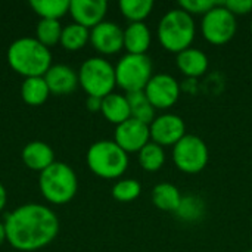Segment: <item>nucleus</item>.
Returning a JSON list of instances; mask_svg holds the SVG:
<instances>
[{"label":"nucleus","mask_w":252,"mask_h":252,"mask_svg":"<svg viewBox=\"0 0 252 252\" xmlns=\"http://www.w3.org/2000/svg\"><path fill=\"white\" fill-rule=\"evenodd\" d=\"M6 241V230H4V223H0V245Z\"/></svg>","instance_id":"nucleus-34"},{"label":"nucleus","mask_w":252,"mask_h":252,"mask_svg":"<svg viewBox=\"0 0 252 252\" xmlns=\"http://www.w3.org/2000/svg\"><path fill=\"white\" fill-rule=\"evenodd\" d=\"M238 30L236 16L219 1L210 12H207L201 19V32L202 37L214 46H221L229 43Z\"/></svg>","instance_id":"nucleus-9"},{"label":"nucleus","mask_w":252,"mask_h":252,"mask_svg":"<svg viewBox=\"0 0 252 252\" xmlns=\"http://www.w3.org/2000/svg\"><path fill=\"white\" fill-rule=\"evenodd\" d=\"M143 92L155 109L165 111L177 103L180 97V84L173 75L159 72L149 80Z\"/></svg>","instance_id":"nucleus-10"},{"label":"nucleus","mask_w":252,"mask_h":252,"mask_svg":"<svg viewBox=\"0 0 252 252\" xmlns=\"http://www.w3.org/2000/svg\"><path fill=\"white\" fill-rule=\"evenodd\" d=\"M7 62L13 71L25 78L44 77L52 66V53L37 38L22 37L9 46Z\"/></svg>","instance_id":"nucleus-2"},{"label":"nucleus","mask_w":252,"mask_h":252,"mask_svg":"<svg viewBox=\"0 0 252 252\" xmlns=\"http://www.w3.org/2000/svg\"><path fill=\"white\" fill-rule=\"evenodd\" d=\"M120 10L130 22H143L154 9L152 0H121Z\"/></svg>","instance_id":"nucleus-27"},{"label":"nucleus","mask_w":252,"mask_h":252,"mask_svg":"<svg viewBox=\"0 0 252 252\" xmlns=\"http://www.w3.org/2000/svg\"><path fill=\"white\" fill-rule=\"evenodd\" d=\"M176 65L183 75L190 77V78H198L207 72L210 61H208L207 53L202 52L201 49L189 47V49L177 53Z\"/></svg>","instance_id":"nucleus-16"},{"label":"nucleus","mask_w":252,"mask_h":252,"mask_svg":"<svg viewBox=\"0 0 252 252\" xmlns=\"http://www.w3.org/2000/svg\"><path fill=\"white\" fill-rule=\"evenodd\" d=\"M151 142H155L159 146H174L186 133V124L183 118L177 114H162L158 115L151 124Z\"/></svg>","instance_id":"nucleus-11"},{"label":"nucleus","mask_w":252,"mask_h":252,"mask_svg":"<svg viewBox=\"0 0 252 252\" xmlns=\"http://www.w3.org/2000/svg\"><path fill=\"white\" fill-rule=\"evenodd\" d=\"M152 43V34L145 22H130L124 30V49L127 53L146 55Z\"/></svg>","instance_id":"nucleus-18"},{"label":"nucleus","mask_w":252,"mask_h":252,"mask_svg":"<svg viewBox=\"0 0 252 252\" xmlns=\"http://www.w3.org/2000/svg\"><path fill=\"white\" fill-rule=\"evenodd\" d=\"M223 4L235 15H248L252 12V0H227Z\"/></svg>","instance_id":"nucleus-31"},{"label":"nucleus","mask_w":252,"mask_h":252,"mask_svg":"<svg viewBox=\"0 0 252 252\" xmlns=\"http://www.w3.org/2000/svg\"><path fill=\"white\" fill-rule=\"evenodd\" d=\"M152 71L154 65L148 55L126 53L115 65L117 86L126 93L142 92L154 77Z\"/></svg>","instance_id":"nucleus-7"},{"label":"nucleus","mask_w":252,"mask_h":252,"mask_svg":"<svg viewBox=\"0 0 252 252\" xmlns=\"http://www.w3.org/2000/svg\"><path fill=\"white\" fill-rule=\"evenodd\" d=\"M251 34H252V22H251Z\"/></svg>","instance_id":"nucleus-35"},{"label":"nucleus","mask_w":252,"mask_h":252,"mask_svg":"<svg viewBox=\"0 0 252 252\" xmlns=\"http://www.w3.org/2000/svg\"><path fill=\"white\" fill-rule=\"evenodd\" d=\"M182 198L183 195L180 193L179 188L168 182L158 183L152 189V204L161 211L174 213L180 205Z\"/></svg>","instance_id":"nucleus-20"},{"label":"nucleus","mask_w":252,"mask_h":252,"mask_svg":"<svg viewBox=\"0 0 252 252\" xmlns=\"http://www.w3.org/2000/svg\"><path fill=\"white\" fill-rule=\"evenodd\" d=\"M196 35L193 16L180 7L170 9L158 24V40L161 46L171 53H180L189 47Z\"/></svg>","instance_id":"nucleus-3"},{"label":"nucleus","mask_w":252,"mask_h":252,"mask_svg":"<svg viewBox=\"0 0 252 252\" xmlns=\"http://www.w3.org/2000/svg\"><path fill=\"white\" fill-rule=\"evenodd\" d=\"M69 0H31L30 6L41 19L59 21L69 12Z\"/></svg>","instance_id":"nucleus-25"},{"label":"nucleus","mask_w":252,"mask_h":252,"mask_svg":"<svg viewBox=\"0 0 252 252\" xmlns=\"http://www.w3.org/2000/svg\"><path fill=\"white\" fill-rule=\"evenodd\" d=\"M90 41V30L80 25V24H68L66 27L62 28V35H61V44L63 49L75 52L80 50L86 46V43Z\"/></svg>","instance_id":"nucleus-24"},{"label":"nucleus","mask_w":252,"mask_h":252,"mask_svg":"<svg viewBox=\"0 0 252 252\" xmlns=\"http://www.w3.org/2000/svg\"><path fill=\"white\" fill-rule=\"evenodd\" d=\"M86 106L89 111L92 112H97L102 108V97H96V96H89L86 100Z\"/></svg>","instance_id":"nucleus-32"},{"label":"nucleus","mask_w":252,"mask_h":252,"mask_svg":"<svg viewBox=\"0 0 252 252\" xmlns=\"http://www.w3.org/2000/svg\"><path fill=\"white\" fill-rule=\"evenodd\" d=\"M6 241L18 251H37L49 245L59 232L56 214L41 204H25L4 220Z\"/></svg>","instance_id":"nucleus-1"},{"label":"nucleus","mask_w":252,"mask_h":252,"mask_svg":"<svg viewBox=\"0 0 252 252\" xmlns=\"http://www.w3.org/2000/svg\"><path fill=\"white\" fill-rule=\"evenodd\" d=\"M90 43L103 55L118 53L124 47V30L115 22L103 21L90 30Z\"/></svg>","instance_id":"nucleus-13"},{"label":"nucleus","mask_w":252,"mask_h":252,"mask_svg":"<svg viewBox=\"0 0 252 252\" xmlns=\"http://www.w3.org/2000/svg\"><path fill=\"white\" fill-rule=\"evenodd\" d=\"M208 159V146L196 134H186L173 146V162L182 173L198 174L205 170Z\"/></svg>","instance_id":"nucleus-8"},{"label":"nucleus","mask_w":252,"mask_h":252,"mask_svg":"<svg viewBox=\"0 0 252 252\" xmlns=\"http://www.w3.org/2000/svg\"><path fill=\"white\" fill-rule=\"evenodd\" d=\"M6 199H7V195H6V189H4V186L0 183V211L4 208V205H6Z\"/></svg>","instance_id":"nucleus-33"},{"label":"nucleus","mask_w":252,"mask_h":252,"mask_svg":"<svg viewBox=\"0 0 252 252\" xmlns=\"http://www.w3.org/2000/svg\"><path fill=\"white\" fill-rule=\"evenodd\" d=\"M139 164L145 171L155 173L161 170L165 164V152L164 148L157 145L155 142H149L139 151Z\"/></svg>","instance_id":"nucleus-26"},{"label":"nucleus","mask_w":252,"mask_h":252,"mask_svg":"<svg viewBox=\"0 0 252 252\" xmlns=\"http://www.w3.org/2000/svg\"><path fill=\"white\" fill-rule=\"evenodd\" d=\"M78 83L89 96L103 99L114 93V87L117 86L115 66L105 58H89L80 66Z\"/></svg>","instance_id":"nucleus-6"},{"label":"nucleus","mask_w":252,"mask_h":252,"mask_svg":"<svg viewBox=\"0 0 252 252\" xmlns=\"http://www.w3.org/2000/svg\"><path fill=\"white\" fill-rule=\"evenodd\" d=\"M50 90L46 84L44 77H30L25 78L21 86V96L25 103L31 106L41 105L47 100Z\"/></svg>","instance_id":"nucleus-22"},{"label":"nucleus","mask_w":252,"mask_h":252,"mask_svg":"<svg viewBox=\"0 0 252 252\" xmlns=\"http://www.w3.org/2000/svg\"><path fill=\"white\" fill-rule=\"evenodd\" d=\"M37 40L46 46H55L56 43H61V35H62V27L61 22L56 19H40L35 28Z\"/></svg>","instance_id":"nucleus-28"},{"label":"nucleus","mask_w":252,"mask_h":252,"mask_svg":"<svg viewBox=\"0 0 252 252\" xmlns=\"http://www.w3.org/2000/svg\"><path fill=\"white\" fill-rule=\"evenodd\" d=\"M127 100L130 105V112H131V118L142 121L145 124H151L155 118H157V109L154 108V105L149 102L148 96L145 94V92H133V93H127Z\"/></svg>","instance_id":"nucleus-23"},{"label":"nucleus","mask_w":252,"mask_h":252,"mask_svg":"<svg viewBox=\"0 0 252 252\" xmlns=\"http://www.w3.org/2000/svg\"><path fill=\"white\" fill-rule=\"evenodd\" d=\"M108 10V3L105 0H71L69 13L75 24L86 28H94L100 22Z\"/></svg>","instance_id":"nucleus-14"},{"label":"nucleus","mask_w":252,"mask_h":252,"mask_svg":"<svg viewBox=\"0 0 252 252\" xmlns=\"http://www.w3.org/2000/svg\"><path fill=\"white\" fill-rule=\"evenodd\" d=\"M100 112L109 123H112L115 126H120L124 121H127L128 118H131L127 96L120 94V93H111V94L105 96L102 99Z\"/></svg>","instance_id":"nucleus-19"},{"label":"nucleus","mask_w":252,"mask_h":252,"mask_svg":"<svg viewBox=\"0 0 252 252\" xmlns=\"http://www.w3.org/2000/svg\"><path fill=\"white\" fill-rule=\"evenodd\" d=\"M38 188L41 195L52 204H68L77 193L78 180L75 171L65 162H53L40 173Z\"/></svg>","instance_id":"nucleus-4"},{"label":"nucleus","mask_w":252,"mask_h":252,"mask_svg":"<svg viewBox=\"0 0 252 252\" xmlns=\"http://www.w3.org/2000/svg\"><path fill=\"white\" fill-rule=\"evenodd\" d=\"M89 168L102 179H118L128 168V154L114 140L94 142L86 155Z\"/></svg>","instance_id":"nucleus-5"},{"label":"nucleus","mask_w":252,"mask_h":252,"mask_svg":"<svg viewBox=\"0 0 252 252\" xmlns=\"http://www.w3.org/2000/svg\"><path fill=\"white\" fill-rule=\"evenodd\" d=\"M142 186L134 179H121L112 188V196L118 202H131L140 196Z\"/></svg>","instance_id":"nucleus-29"},{"label":"nucleus","mask_w":252,"mask_h":252,"mask_svg":"<svg viewBox=\"0 0 252 252\" xmlns=\"http://www.w3.org/2000/svg\"><path fill=\"white\" fill-rule=\"evenodd\" d=\"M114 142L127 154H139V151L151 142L149 126L134 118H128L123 124L117 126L114 133Z\"/></svg>","instance_id":"nucleus-12"},{"label":"nucleus","mask_w":252,"mask_h":252,"mask_svg":"<svg viewBox=\"0 0 252 252\" xmlns=\"http://www.w3.org/2000/svg\"><path fill=\"white\" fill-rule=\"evenodd\" d=\"M247 252H252V250H250V251H247Z\"/></svg>","instance_id":"nucleus-36"},{"label":"nucleus","mask_w":252,"mask_h":252,"mask_svg":"<svg viewBox=\"0 0 252 252\" xmlns=\"http://www.w3.org/2000/svg\"><path fill=\"white\" fill-rule=\"evenodd\" d=\"M217 3L219 1H214V0H180L179 7L192 16L193 15H202L204 16L214 6H217Z\"/></svg>","instance_id":"nucleus-30"},{"label":"nucleus","mask_w":252,"mask_h":252,"mask_svg":"<svg viewBox=\"0 0 252 252\" xmlns=\"http://www.w3.org/2000/svg\"><path fill=\"white\" fill-rule=\"evenodd\" d=\"M22 161L24 164L34 171H44L55 162V154L49 145L40 140L30 142L22 149Z\"/></svg>","instance_id":"nucleus-17"},{"label":"nucleus","mask_w":252,"mask_h":252,"mask_svg":"<svg viewBox=\"0 0 252 252\" xmlns=\"http://www.w3.org/2000/svg\"><path fill=\"white\" fill-rule=\"evenodd\" d=\"M44 80L53 94H69L80 84L78 74L71 66L63 63L52 65L44 74Z\"/></svg>","instance_id":"nucleus-15"},{"label":"nucleus","mask_w":252,"mask_h":252,"mask_svg":"<svg viewBox=\"0 0 252 252\" xmlns=\"http://www.w3.org/2000/svg\"><path fill=\"white\" fill-rule=\"evenodd\" d=\"M205 201L199 195H183L180 205L174 211L176 217L185 223H196L205 216Z\"/></svg>","instance_id":"nucleus-21"}]
</instances>
